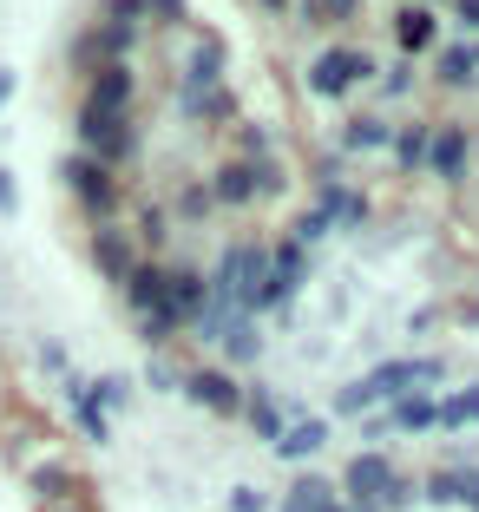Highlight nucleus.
Returning a JSON list of instances; mask_svg holds the SVG:
<instances>
[{
  "instance_id": "obj_19",
  "label": "nucleus",
  "mask_w": 479,
  "mask_h": 512,
  "mask_svg": "<svg viewBox=\"0 0 479 512\" xmlns=\"http://www.w3.org/2000/svg\"><path fill=\"white\" fill-rule=\"evenodd\" d=\"M14 211H20V178L0 165V217H14Z\"/></svg>"
},
{
  "instance_id": "obj_22",
  "label": "nucleus",
  "mask_w": 479,
  "mask_h": 512,
  "mask_svg": "<svg viewBox=\"0 0 479 512\" xmlns=\"http://www.w3.org/2000/svg\"><path fill=\"white\" fill-rule=\"evenodd\" d=\"M40 512H99L92 499H73V506H40Z\"/></svg>"
},
{
  "instance_id": "obj_18",
  "label": "nucleus",
  "mask_w": 479,
  "mask_h": 512,
  "mask_svg": "<svg viewBox=\"0 0 479 512\" xmlns=\"http://www.w3.org/2000/svg\"><path fill=\"white\" fill-rule=\"evenodd\" d=\"M230 512H270V499L256 493V486H230Z\"/></svg>"
},
{
  "instance_id": "obj_7",
  "label": "nucleus",
  "mask_w": 479,
  "mask_h": 512,
  "mask_svg": "<svg viewBox=\"0 0 479 512\" xmlns=\"http://www.w3.org/2000/svg\"><path fill=\"white\" fill-rule=\"evenodd\" d=\"M27 493L40 499V506H73V499H92V486H86L79 467H66L60 453H46V460L27 467Z\"/></svg>"
},
{
  "instance_id": "obj_4",
  "label": "nucleus",
  "mask_w": 479,
  "mask_h": 512,
  "mask_svg": "<svg viewBox=\"0 0 479 512\" xmlns=\"http://www.w3.org/2000/svg\"><path fill=\"white\" fill-rule=\"evenodd\" d=\"M184 401H197L204 414H217V421H230V414H243V388L230 381V368L224 362H197V368H184Z\"/></svg>"
},
{
  "instance_id": "obj_14",
  "label": "nucleus",
  "mask_w": 479,
  "mask_h": 512,
  "mask_svg": "<svg viewBox=\"0 0 479 512\" xmlns=\"http://www.w3.org/2000/svg\"><path fill=\"white\" fill-rule=\"evenodd\" d=\"M466 421H479V381L466 394H453V401H440V434H453V427H466Z\"/></svg>"
},
{
  "instance_id": "obj_12",
  "label": "nucleus",
  "mask_w": 479,
  "mask_h": 512,
  "mask_svg": "<svg viewBox=\"0 0 479 512\" xmlns=\"http://www.w3.org/2000/svg\"><path fill=\"white\" fill-rule=\"evenodd\" d=\"M388 427H407V434H420V427H440V401H427V394H401L388 414Z\"/></svg>"
},
{
  "instance_id": "obj_5",
  "label": "nucleus",
  "mask_w": 479,
  "mask_h": 512,
  "mask_svg": "<svg viewBox=\"0 0 479 512\" xmlns=\"http://www.w3.org/2000/svg\"><path fill=\"white\" fill-rule=\"evenodd\" d=\"M119 296H125V309H132V322L165 316V302H171V263H165V256H138Z\"/></svg>"
},
{
  "instance_id": "obj_8",
  "label": "nucleus",
  "mask_w": 479,
  "mask_h": 512,
  "mask_svg": "<svg viewBox=\"0 0 479 512\" xmlns=\"http://www.w3.org/2000/svg\"><path fill=\"white\" fill-rule=\"evenodd\" d=\"M138 237L125 224H92V270L105 276L112 289H125V276H132V263H138Z\"/></svg>"
},
{
  "instance_id": "obj_1",
  "label": "nucleus",
  "mask_w": 479,
  "mask_h": 512,
  "mask_svg": "<svg viewBox=\"0 0 479 512\" xmlns=\"http://www.w3.org/2000/svg\"><path fill=\"white\" fill-rule=\"evenodd\" d=\"M60 184L73 191V204L92 217V224H119V211H125L119 171H105L99 158H86V151H66L60 158Z\"/></svg>"
},
{
  "instance_id": "obj_20",
  "label": "nucleus",
  "mask_w": 479,
  "mask_h": 512,
  "mask_svg": "<svg viewBox=\"0 0 479 512\" xmlns=\"http://www.w3.org/2000/svg\"><path fill=\"white\" fill-rule=\"evenodd\" d=\"M40 368H53L66 381V342H40Z\"/></svg>"
},
{
  "instance_id": "obj_6",
  "label": "nucleus",
  "mask_w": 479,
  "mask_h": 512,
  "mask_svg": "<svg viewBox=\"0 0 479 512\" xmlns=\"http://www.w3.org/2000/svg\"><path fill=\"white\" fill-rule=\"evenodd\" d=\"M79 106H92V112H112V119H132L138 112V66L125 60V66H99V73L86 79V99Z\"/></svg>"
},
{
  "instance_id": "obj_17",
  "label": "nucleus",
  "mask_w": 479,
  "mask_h": 512,
  "mask_svg": "<svg viewBox=\"0 0 479 512\" xmlns=\"http://www.w3.org/2000/svg\"><path fill=\"white\" fill-rule=\"evenodd\" d=\"M145 381H151V388H158V394H178V388H184V375H178V368H171V362H165V355H151V368H145Z\"/></svg>"
},
{
  "instance_id": "obj_16",
  "label": "nucleus",
  "mask_w": 479,
  "mask_h": 512,
  "mask_svg": "<svg viewBox=\"0 0 479 512\" xmlns=\"http://www.w3.org/2000/svg\"><path fill=\"white\" fill-rule=\"evenodd\" d=\"M210 211H217V204H210V184H191V191L178 197V217H184V224H204Z\"/></svg>"
},
{
  "instance_id": "obj_23",
  "label": "nucleus",
  "mask_w": 479,
  "mask_h": 512,
  "mask_svg": "<svg viewBox=\"0 0 479 512\" xmlns=\"http://www.w3.org/2000/svg\"><path fill=\"white\" fill-rule=\"evenodd\" d=\"M473 506H479V499H473Z\"/></svg>"
},
{
  "instance_id": "obj_13",
  "label": "nucleus",
  "mask_w": 479,
  "mask_h": 512,
  "mask_svg": "<svg viewBox=\"0 0 479 512\" xmlns=\"http://www.w3.org/2000/svg\"><path fill=\"white\" fill-rule=\"evenodd\" d=\"M86 401L99 407L105 421H112V414H119V407L132 401V381H125V375H99V381H86Z\"/></svg>"
},
{
  "instance_id": "obj_9",
  "label": "nucleus",
  "mask_w": 479,
  "mask_h": 512,
  "mask_svg": "<svg viewBox=\"0 0 479 512\" xmlns=\"http://www.w3.org/2000/svg\"><path fill=\"white\" fill-rule=\"evenodd\" d=\"M329 506H342V499H335V480H322V473H302L283 493V512H329Z\"/></svg>"
},
{
  "instance_id": "obj_11",
  "label": "nucleus",
  "mask_w": 479,
  "mask_h": 512,
  "mask_svg": "<svg viewBox=\"0 0 479 512\" xmlns=\"http://www.w3.org/2000/svg\"><path fill=\"white\" fill-rule=\"evenodd\" d=\"M322 440H329V421H296V427H283L276 453L283 460H309V453H322Z\"/></svg>"
},
{
  "instance_id": "obj_21",
  "label": "nucleus",
  "mask_w": 479,
  "mask_h": 512,
  "mask_svg": "<svg viewBox=\"0 0 479 512\" xmlns=\"http://www.w3.org/2000/svg\"><path fill=\"white\" fill-rule=\"evenodd\" d=\"M14 86H20V73H14V66H0V112H7V99H14Z\"/></svg>"
},
{
  "instance_id": "obj_15",
  "label": "nucleus",
  "mask_w": 479,
  "mask_h": 512,
  "mask_svg": "<svg viewBox=\"0 0 479 512\" xmlns=\"http://www.w3.org/2000/svg\"><path fill=\"white\" fill-rule=\"evenodd\" d=\"M73 427H79V434H86V440H99V447H105V440H112V421H105L99 407L86 401V388L73 394Z\"/></svg>"
},
{
  "instance_id": "obj_2",
  "label": "nucleus",
  "mask_w": 479,
  "mask_h": 512,
  "mask_svg": "<svg viewBox=\"0 0 479 512\" xmlns=\"http://www.w3.org/2000/svg\"><path fill=\"white\" fill-rule=\"evenodd\" d=\"M73 138H79L86 158H99L105 171H119V165H132V158H138V112H132V119H112V112L79 106L73 112Z\"/></svg>"
},
{
  "instance_id": "obj_3",
  "label": "nucleus",
  "mask_w": 479,
  "mask_h": 512,
  "mask_svg": "<svg viewBox=\"0 0 479 512\" xmlns=\"http://www.w3.org/2000/svg\"><path fill=\"white\" fill-rule=\"evenodd\" d=\"M342 493H348V512H388L394 460H381V453H355V460L342 467Z\"/></svg>"
},
{
  "instance_id": "obj_10",
  "label": "nucleus",
  "mask_w": 479,
  "mask_h": 512,
  "mask_svg": "<svg viewBox=\"0 0 479 512\" xmlns=\"http://www.w3.org/2000/svg\"><path fill=\"white\" fill-rule=\"evenodd\" d=\"M256 355H263V329H256L250 316H237V322L224 329V368H230V362H237V368H250Z\"/></svg>"
}]
</instances>
